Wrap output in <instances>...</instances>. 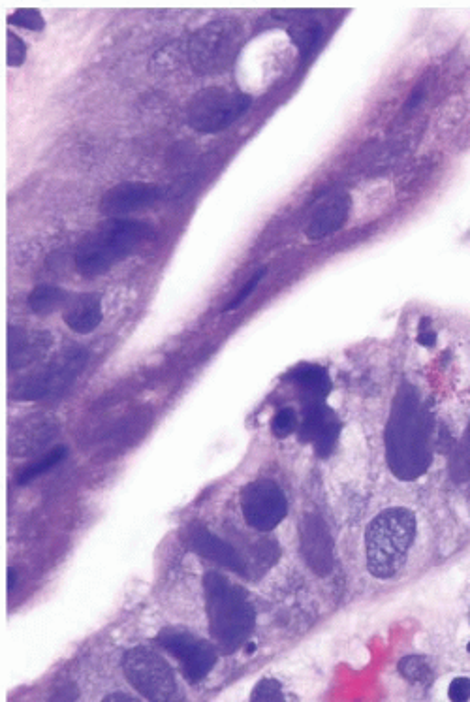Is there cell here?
<instances>
[{
  "label": "cell",
  "mask_w": 470,
  "mask_h": 702,
  "mask_svg": "<svg viewBox=\"0 0 470 702\" xmlns=\"http://www.w3.org/2000/svg\"><path fill=\"white\" fill-rule=\"evenodd\" d=\"M252 98L224 87H207L192 96L187 106V123L204 134L232 127L251 108Z\"/></svg>",
  "instance_id": "6"
},
{
  "label": "cell",
  "mask_w": 470,
  "mask_h": 702,
  "mask_svg": "<svg viewBox=\"0 0 470 702\" xmlns=\"http://www.w3.org/2000/svg\"><path fill=\"white\" fill-rule=\"evenodd\" d=\"M68 454V448L55 447L51 452H47L46 456H42L38 462L31 463L27 469H23L17 477V482L23 486V484H29L31 480L38 479L40 475H44L47 471H51L55 465L63 462Z\"/></svg>",
  "instance_id": "21"
},
{
  "label": "cell",
  "mask_w": 470,
  "mask_h": 702,
  "mask_svg": "<svg viewBox=\"0 0 470 702\" xmlns=\"http://www.w3.org/2000/svg\"><path fill=\"white\" fill-rule=\"evenodd\" d=\"M66 326L79 336L94 332L102 322V304L94 294H81L72 298L64 311Z\"/></svg>",
  "instance_id": "17"
},
{
  "label": "cell",
  "mask_w": 470,
  "mask_h": 702,
  "mask_svg": "<svg viewBox=\"0 0 470 702\" xmlns=\"http://www.w3.org/2000/svg\"><path fill=\"white\" fill-rule=\"evenodd\" d=\"M418 343L423 345V347H433V345L437 343V334L429 328V320H422L420 334H418Z\"/></svg>",
  "instance_id": "29"
},
{
  "label": "cell",
  "mask_w": 470,
  "mask_h": 702,
  "mask_svg": "<svg viewBox=\"0 0 470 702\" xmlns=\"http://www.w3.org/2000/svg\"><path fill=\"white\" fill-rule=\"evenodd\" d=\"M8 21H10V25L27 29V31H42L46 27L44 17L36 8H19L12 16L8 17Z\"/></svg>",
  "instance_id": "23"
},
{
  "label": "cell",
  "mask_w": 470,
  "mask_h": 702,
  "mask_svg": "<svg viewBox=\"0 0 470 702\" xmlns=\"http://www.w3.org/2000/svg\"><path fill=\"white\" fill-rule=\"evenodd\" d=\"M341 422L324 401L305 403V418L299 428V441L311 443L320 458H326L337 443Z\"/></svg>",
  "instance_id": "12"
},
{
  "label": "cell",
  "mask_w": 470,
  "mask_h": 702,
  "mask_svg": "<svg viewBox=\"0 0 470 702\" xmlns=\"http://www.w3.org/2000/svg\"><path fill=\"white\" fill-rule=\"evenodd\" d=\"M16 580H17L16 569H10V571H8V590H10V591L14 590V586H16Z\"/></svg>",
  "instance_id": "31"
},
{
  "label": "cell",
  "mask_w": 470,
  "mask_h": 702,
  "mask_svg": "<svg viewBox=\"0 0 470 702\" xmlns=\"http://www.w3.org/2000/svg\"><path fill=\"white\" fill-rule=\"evenodd\" d=\"M128 684L147 701H170L175 695V676L170 665L149 648H132L123 657Z\"/></svg>",
  "instance_id": "7"
},
{
  "label": "cell",
  "mask_w": 470,
  "mask_h": 702,
  "mask_svg": "<svg viewBox=\"0 0 470 702\" xmlns=\"http://www.w3.org/2000/svg\"><path fill=\"white\" fill-rule=\"evenodd\" d=\"M348 211H350V198L343 192L333 194L320 208L316 209L311 223L307 226V238L324 240L331 234L339 232L348 219Z\"/></svg>",
  "instance_id": "16"
},
{
  "label": "cell",
  "mask_w": 470,
  "mask_h": 702,
  "mask_svg": "<svg viewBox=\"0 0 470 702\" xmlns=\"http://www.w3.org/2000/svg\"><path fill=\"white\" fill-rule=\"evenodd\" d=\"M241 512L245 522L256 531H271L281 524L288 512L286 497L273 480H254L247 484L241 495Z\"/></svg>",
  "instance_id": "9"
},
{
  "label": "cell",
  "mask_w": 470,
  "mask_h": 702,
  "mask_svg": "<svg viewBox=\"0 0 470 702\" xmlns=\"http://www.w3.org/2000/svg\"><path fill=\"white\" fill-rule=\"evenodd\" d=\"M211 639L224 654H234L251 637L256 614L245 591L219 573L204 578Z\"/></svg>",
  "instance_id": "2"
},
{
  "label": "cell",
  "mask_w": 470,
  "mask_h": 702,
  "mask_svg": "<svg viewBox=\"0 0 470 702\" xmlns=\"http://www.w3.org/2000/svg\"><path fill=\"white\" fill-rule=\"evenodd\" d=\"M104 701H126V702H132L136 701L132 695H128V693H113V695H108Z\"/></svg>",
  "instance_id": "30"
},
{
  "label": "cell",
  "mask_w": 470,
  "mask_h": 702,
  "mask_svg": "<svg viewBox=\"0 0 470 702\" xmlns=\"http://www.w3.org/2000/svg\"><path fill=\"white\" fill-rule=\"evenodd\" d=\"M155 236L151 224L134 219H108L91 230L76 251V270L83 277H98L138 251Z\"/></svg>",
  "instance_id": "3"
},
{
  "label": "cell",
  "mask_w": 470,
  "mask_h": 702,
  "mask_svg": "<svg viewBox=\"0 0 470 702\" xmlns=\"http://www.w3.org/2000/svg\"><path fill=\"white\" fill-rule=\"evenodd\" d=\"M288 377L301 390L305 403L324 401L331 390L328 371L324 367L305 364V366L296 367Z\"/></svg>",
  "instance_id": "19"
},
{
  "label": "cell",
  "mask_w": 470,
  "mask_h": 702,
  "mask_svg": "<svg viewBox=\"0 0 470 702\" xmlns=\"http://www.w3.org/2000/svg\"><path fill=\"white\" fill-rule=\"evenodd\" d=\"M416 537V518L407 509H386L376 516L365 533V556L369 573L390 580L399 575Z\"/></svg>",
  "instance_id": "4"
},
{
  "label": "cell",
  "mask_w": 470,
  "mask_h": 702,
  "mask_svg": "<svg viewBox=\"0 0 470 702\" xmlns=\"http://www.w3.org/2000/svg\"><path fill=\"white\" fill-rule=\"evenodd\" d=\"M264 277H266V268H262L260 272L254 273L251 279L247 281V285L237 292V296H235L234 300L224 307V313L234 311V309H237L239 305L243 304V302H245V300L251 296L252 292L256 290V287L262 283V279H264Z\"/></svg>",
  "instance_id": "27"
},
{
  "label": "cell",
  "mask_w": 470,
  "mask_h": 702,
  "mask_svg": "<svg viewBox=\"0 0 470 702\" xmlns=\"http://www.w3.org/2000/svg\"><path fill=\"white\" fill-rule=\"evenodd\" d=\"M55 433H57V424L53 418H36L31 424L17 430L16 437L12 439V452H17L21 456L38 452L55 437Z\"/></svg>",
  "instance_id": "18"
},
{
  "label": "cell",
  "mask_w": 470,
  "mask_h": 702,
  "mask_svg": "<svg viewBox=\"0 0 470 702\" xmlns=\"http://www.w3.org/2000/svg\"><path fill=\"white\" fill-rule=\"evenodd\" d=\"M448 697L455 702L469 701L470 678H455L448 689Z\"/></svg>",
  "instance_id": "28"
},
{
  "label": "cell",
  "mask_w": 470,
  "mask_h": 702,
  "mask_svg": "<svg viewBox=\"0 0 470 702\" xmlns=\"http://www.w3.org/2000/svg\"><path fill=\"white\" fill-rule=\"evenodd\" d=\"M162 198V189L155 183L126 181L106 192L100 200V211L111 219H125L141 209L153 208Z\"/></svg>",
  "instance_id": "11"
},
{
  "label": "cell",
  "mask_w": 470,
  "mask_h": 702,
  "mask_svg": "<svg viewBox=\"0 0 470 702\" xmlns=\"http://www.w3.org/2000/svg\"><path fill=\"white\" fill-rule=\"evenodd\" d=\"M27 59V46L25 42L16 36L14 32L8 34V44H6V61H8V66L12 68H17L21 64L25 63Z\"/></svg>",
  "instance_id": "26"
},
{
  "label": "cell",
  "mask_w": 470,
  "mask_h": 702,
  "mask_svg": "<svg viewBox=\"0 0 470 702\" xmlns=\"http://www.w3.org/2000/svg\"><path fill=\"white\" fill-rule=\"evenodd\" d=\"M51 334L27 332L23 328H10L8 339V362L10 371L29 366L51 347Z\"/></svg>",
  "instance_id": "15"
},
{
  "label": "cell",
  "mask_w": 470,
  "mask_h": 702,
  "mask_svg": "<svg viewBox=\"0 0 470 702\" xmlns=\"http://www.w3.org/2000/svg\"><path fill=\"white\" fill-rule=\"evenodd\" d=\"M271 430L275 433V437H279V439L288 437L290 433H294V431L298 430V416H296V413H294L292 409H282V411H279V413L275 415V418H273Z\"/></svg>",
  "instance_id": "24"
},
{
  "label": "cell",
  "mask_w": 470,
  "mask_h": 702,
  "mask_svg": "<svg viewBox=\"0 0 470 702\" xmlns=\"http://www.w3.org/2000/svg\"><path fill=\"white\" fill-rule=\"evenodd\" d=\"M386 460L393 475L405 482L423 477L433 462V415L410 384H403L393 399Z\"/></svg>",
  "instance_id": "1"
},
{
  "label": "cell",
  "mask_w": 470,
  "mask_h": 702,
  "mask_svg": "<svg viewBox=\"0 0 470 702\" xmlns=\"http://www.w3.org/2000/svg\"><path fill=\"white\" fill-rule=\"evenodd\" d=\"M160 646L177 659L183 676L190 684L204 680L211 669L217 665V648L207 640L196 639L190 633L181 631H164L158 637Z\"/></svg>",
  "instance_id": "10"
},
{
  "label": "cell",
  "mask_w": 470,
  "mask_h": 702,
  "mask_svg": "<svg viewBox=\"0 0 470 702\" xmlns=\"http://www.w3.org/2000/svg\"><path fill=\"white\" fill-rule=\"evenodd\" d=\"M187 543L198 556L215 561L222 567L230 569L235 575H249V567L245 559L234 550V546L224 543L217 535H213L207 527L192 524L187 529Z\"/></svg>",
  "instance_id": "14"
},
{
  "label": "cell",
  "mask_w": 470,
  "mask_h": 702,
  "mask_svg": "<svg viewBox=\"0 0 470 702\" xmlns=\"http://www.w3.org/2000/svg\"><path fill=\"white\" fill-rule=\"evenodd\" d=\"M29 307L36 315H49L68 302V292L53 285H40L29 294Z\"/></svg>",
  "instance_id": "20"
},
{
  "label": "cell",
  "mask_w": 470,
  "mask_h": 702,
  "mask_svg": "<svg viewBox=\"0 0 470 702\" xmlns=\"http://www.w3.org/2000/svg\"><path fill=\"white\" fill-rule=\"evenodd\" d=\"M467 650H469V654H470V642H469V646H467Z\"/></svg>",
  "instance_id": "32"
},
{
  "label": "cell",
  "mask_w": 470,
  "mask_h": 702,
  "mask_svg": "<svg viewBox=\"0 0 470 702\" xmlns=\"http://www.w3.org/2000/svg\"><path fill=\"white\" fill-rule=\"evenodd\" d=\"M251 701L254 702H273L284 701V693L282 686L275 680H262L258 686L252 691Z\"/></svg>",
  "instance_id": "25"
},
{
  "label": "cell",
  "mask_w": 470,
  "mask_h": 702,
  "mask_svg": "<svg viewBox=\"0 0 470 702\" xmlns=\"http://www.w3.org/2000/svg\"><path fill=\"white\" fill-rule=\"evenodd\" d=\"M301 554L316 575L333 571V539L318 514H305L301 520Z\"/></svg>",
  "instance_id": "13"
},
{
  "label": "cell",
  "mask_w": 470,
  "mask_h": 702,
  "mask_svg": "<svg viewBox=\"0 0 470 702\" xmlns=\"http://www.w3.org/2000/svg\"><path fill=\"white\" fill-rule=\"evenodd\" d=\"M399 672L405 680L414 682V684H431V680H433V671H431L427 659L422 655L403 657L399 663Z\"/></svg>",
  "instance_id": "22"
},
{
  "label": "cell",
  "mask_w": 470,
  "mask_h": 702,
  "mask_svg": "<svg viewBox=\"0 0 470 702\" xmlns=\"http://www.w3.org/2000/svg\"><path fill=\"white\" fill-rule=\"evenodd\" d=\"M237 31L228 19L211 21L204 29L194 32L190 38L188 55L194 70L202 74H213L226 68L235 49Z\"/></svg>",
  "instance_id": "8"
},
{
  "label": "cell",
  "mask_w": 470,
  "mask_h": 702,
  "mask_svg": "<svg viewBox=\"0 0 470 702\" xmlns=\"http://www.w3.org/2000/svg\"><path fill=\"white\" fill-rule=\"evenodd\" d=\"M89 352L83 347H72L57 354L49 364L29 373L12 388V398L21 401H38L53 398L74 383L87 366Z\"/></svg>",
  "instance_id": "5"
}]
</instances>
